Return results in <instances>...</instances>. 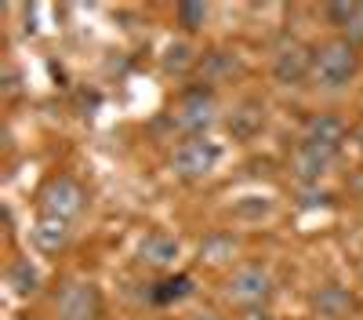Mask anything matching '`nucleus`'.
<instances>
[{
	"label": "nucleus",
	"mask_w": 363,
	"mask_h": 320,
	"mask_svg": "<svg viewBox=\"0 0 363 320\" xmlns=\"http://www.w3.org/2000/svg\"><path fill=\"white\" fill-rule=\"evenodd\" d=\"M356 73H359V51L349 37H335V40L316 48L313 80L323 87V92H338V87H345Z\"/></svg>",
	"instance_id": "f257e3e1"
},
{
	"label": "nucleus",
	"mask_w": 363,
	"mask_h": 320,
	"mask_svg": "<svg viewBox=\"0 0 363 320\" xmlns=\"http://www.w3.org/2000/svg\"><path fill=\"white\" fill-rule=\"evenodd\" d=\"M215 121H218V99L211 87H189V92L171 106V124L178 131H186L189 138L203 135Z\"/></svg>",
	"instance_id": "f03ea898"
},
{
	"label": "nucleus",
	"mask_w": 363,
	"mask_h": 320,
	"mask_svg": "<svg viewBox=\"0 0 363 320\" xmlns=\"http://www.w3.org/2000/svg\"><path fill=\"white\" fill-rule=\"evenodd\" d=\"M218 160H222L218 142H211L207 135H196V138H186V142L174 150L171 167H174L178 179L193 182V179H207V175L218 167Z\"/></svg>",
	"instance_id": "7ed1b4c3"
},
{
	"label": "nucleus",
	"mask_w": 363,
	"mask_h": 320,
	"mask_svg": "<svg viewBox=\"0 0 363 320\" xmlns=\"http://www.w3.org/2000/svg\"><path fill=\"white\" fill-rule=\"evenodd\" d=\"M313 58H316V51L309 44L287 37V40L277 44V51H272V77H277V84H284V87L306 84L313 77Z\"/></svg>",
	"instance_id": "20e7f679"
},
{
	"label": "nucleus",
	"mask_w": 363,
	"mask_h": 320,
	"mask_svg": "<svg viewBox=\"0 0 363 320\" xmlns=\"http://www.w3.org/2000/svg\"><path fill=\"white\" fill-rule=\"evenodd\" d=\"M84 200L87 197H84V186L77 179H69V175H55V179H48L44 189H40V211L51 215V219L69 222V219H77L84 211Z\"/></svg>",
	"instance_id": "39448f33"
},
{
	"label": "nucleus",
	"mask_w": 363,
	"mask_h": 320,
	"mask_svg": "<svg viewBox=\"0 0 363 320\" xmlns=\"http://www.w3.org/2000/svg\"><path fill=\"white\" fill-rule=\"evenodd\" d=\"M225 295H229V302H236V306L255 309V306H262V302L272 295V277H269L265 266H258V262H247V266L233 270V277L225 280Z\"/></svg>",
	"instance_id": "423d86ee"
},
{
	"label": "nucleus",
	"mask_w": 363,
	"mask_h": 320,
	"mask_svg": "<svg viewBox=\"0 0 363 320\" xmlns=\"http://www.w3.org/2000/svg\"><path fill=\"white\" fill-rule=\"evenodd\" d=\"M99 309H102V299L91 280H66L55 295L58 320H95Z\"/></svg>",
	"instance_id": "0eeeda50"
},
{
	"label": "nucleus",
	"mask_w": 363,
	"mask_h": 320,
	"mask_svg": "<svg viewBox=\"0 0 363 320\" xmlns=\"http://www.w3.org/2000/svg\"><path fill=\"white\" fill-rule=\"evenodd\" d=\"M196 73H200V87H203V84H207V87H218V84H229V80H236L240 73H244V62H240L236 51L215 48V51L200 55Z\"/></svg>",
	"instance_id": "6e6552de"
},
{
	"label": "nucleus",
	"mask_w": 363,
	"mask_h": 320,
	"mask_svg": "<svg viewBox=\"0 0 363 320\" xmlns=\"http://www.w3.org/2000/svg\"><path fill=\"white\" fill-rule=\"evenodd\" d=\"M335 160H338V153L320 150V145H309V142H298L294 153H291V171L301 182H320L323 175L335 167Z\"/></svg>",
	"instance_id": "1a4fd4ad"
},
{
	"label": "nucleus",
	"mask_w": 363,
	"mask_h": 320,
	"mask_svg": "<svg viewBox=\"0 0 363 320\" xmlns=\"http://www.w3.org/2000/svg\"><path fill=\"white\" fill-rule=\"evenodd\" d=\"M301 142L320 145V150H330V153H342L345 124L338 121L335 113H316V116H309V121H306V128H301Z\"/></svg>",
	"instance_id": "9d476101"
},
{
	"label": "nucleus",
	"mask_w": 363,
	"mask_h": 320,
	"mask_svg": "<svg viewBox=\"0 0 363 320\" xmlns=\"http://www.w3.org/2000/svg\"><path fill=\"white\" fill-rule=\"evenodd\" d=\"M265 128V102L262 99H244L229 113V135L240 142H251Z\"/></svg>",
	"instance_id": "9b49d317"
},
{
	"label": "nucleus",
	"mask_w": 363,
	"mask_h": 320,
	"mask_svg": "<svg viewBox=\"0 0 363 320\" xmlns=\"http://www.w3.org/2000/svg\"><path fill=\"white\" fill-rule=\"evenodd\" d=\"M178 241L171 237V233H149V237H142L138 244V262L149 270H167L171 262L178 258Z\"/></svg>",
	"instance_id": "f8f14e48"
},
{
	"label": "nucleus",
	"mask_w": 363,
	"mask_h": 320,
	"mask_svg": "<svg viewBox=\"0 0 363 320\" xmlns=\"http://www.w3.org/2000/svg\"><path fill=\"white\" fill-rule=\"evenodd\" d=\"M29 233H33V244H37L44 255H55V251H62L66 241H69V222L51 219V215H40L37 226L29 229Z\"/></svg>",
	"instance_id": "ddd939ff"
},
{
	"label": "nucleus",
	"mask_w": 363,
	"mask_h": 320,
	"mask_svg": "<svg viewBox=\"0 0 363 320\" xmlns=\"http://www.w3.org/2000/svg\"><path fill=\"white\" fill-rule=\"evenodd\" d=\"M313 306H316V313H320L323 320H342V316L352 309V299H349V291H345V287L327 284V287H320V291H316Z\"/></svg>",
	"instance_id": "4468645a"
},
{
	"label": "nucleus",
	"mask_w": 363,
	"mask_h": 320,
	"mask_svg": "<svg viewBox=\"0 0 363 320\" xmlns=\"http://www.w3.org/2000/svg\"><path fill=\"white\" fill-rule=\"evenodd\" d=\"M236 248H240V241L233 237V233L215 229V233H207V237H203V244H200V258L211 262V266H222V262H229V258L236 255Z\"/></svg>",
	"instance_id": "2eb2a0df"
},
{
	"label": "nucleus",
	"mask_w": 363,
	"mask_h": 320,
	"mask_svg": "<svg viewBox=\"0 0 363 320\" xmlns=\"http://www.w3.org/2000/svg\"><path fill=\"white\" fill-rule=\"evenodd\" d=\"M196 62H200V55H193V48H189L186 40L167 44V51H164V58H160L164 73H171V77H186L189 70H196Z\"/></svg>",
	"instance_id": "dca6fc26"
},
{
	"label": "nucleus",
	"mask_w": 363,
	"mask_h": 320,
	"mask_svg": "<svg viewBox=\"0 0 363 320\" xmlns=\"http://www.w3.org/2000/svg\"><path fill=\"white\" fill-rule=\"evenodd\" d=\"M8 287L15 291V295H33V291L40 287V270L29 258H15L11 270H8Z\"/></svg>",
	"instance_id": "f3484780"
},
{
	"label": "nucleus",
	"mask_w": 363,
	"mask_h": 320,
	"mask_svg": "<svg viewBox=\"0 0 363 320\" xmlns=\"http://www.w3.org/2000/svg\"><path fill=\"white\" fill-rule=\"evenodd\" d=\"M193 295V277L186 273H178V277H167L153 287V302L160 306H171V302H182V299H189Z\"/></svg>",
	"instance_id": "a211bd4d"
},
{
	"label": "nucleus",
	"mask_w": 363,
	"mask_h": 320,
	"mask_svg": "<svg viewBox=\"0 0 363 320\" xmlns=\"http://www.w3.org/2000/svg\"><path fill=\"white\" fill-rule=\"evenodd\" d=\"M178 22H182V29H186V33H196V29H203V22H207V4H203V0H182V4H178Z\"/></svg>",
	"instance_id": "6ab92c4d"
},
{
	"label": "nucleus",
	"mask_w": 363,
	"mask_h": 320,
	"mask_svg": "<svg viewBox=\"0 0 363 320\" xmlns=\"http://www.w3.org/2000/svg\"><path fill=\"white\" fill-rule=\"evenodd\" d=\"M272 211V200L269 197H240L236 204H233V215L236 219H247V222H258V219H265Z\"/></svg>",
	"instance_id": "aec40b11"
},
{
	"label": "nucleus",
	"mask_w": 363,
	"mask_h": 320,
	"mask_svg": "<svg viewBox=\"0 0 363 320\" xmlns=\"http://www.w3.org/2000/svg\"><path fill=\"white\" fill-rule=\"evenodd\" d=\"M363 15V4H327V18H330V26H342V29H349L356 18Z\"/></svg>",
	"instance_id": "412c9836"
},
{
	"label": "nucleus",
	"mask_w": 363,
	"mask_h": 320,
	"mask_svg": "<svg viewBox=\"0 0 363 320\" xmlns=\"http://www.w3.org/2000/svg\"><path fill=\"white\" fill-rule=\"evenodd\" d=\"M4 92H8V95H15V92H18V77H15V70H8V84H4Z\"/></svg>",
	"instance_id": "4be33fe9"
},
{
	"label": "nucleus",
	"mask_w": 363,
	"mask_h": 320,
	"mask_svg": "<svg viewBox=\"0 0 363 320\" xmlns=\"http://www.w3.org/2000/svg\"><path fill=\"white\" fill-rule=\"evenodd\" d=\"M189 320H222L218 313H211V309H200V313H193Z\"/></svg>",
	"instance_id": "5701e85b"
},
{
	"label": "nucleus",
	"mask_w": 363,
	"mask_h": 320,
	"mask_svg": "<svg viewBox=\"0 0 363 320\" xmlns=\"http://www.w3.org/2000/svg\"><path fill=\"white\" fill-rule=\"evenodd\" d=\"M349 186H352V193H356V197H363V171H359V175H356V179H352V182H349Z\"/></svg>",
	"instance_id": "b1692460"
},
{
	"label": "nucleus",
	"mask_w": 363,
	"mask_h": 320,
	"mask_svg": "<svg viewBox=\"0 0 363 320\" xmlns=\"http://www.w3.org/2000/svg\"><path fill=\"white\" fill-rule=\"evenodd\" d=\"M244 320H269V313H258V309H251V313H247Z\"/></svg>",
	"instance_id": "393cba45"
}]
</instances>
